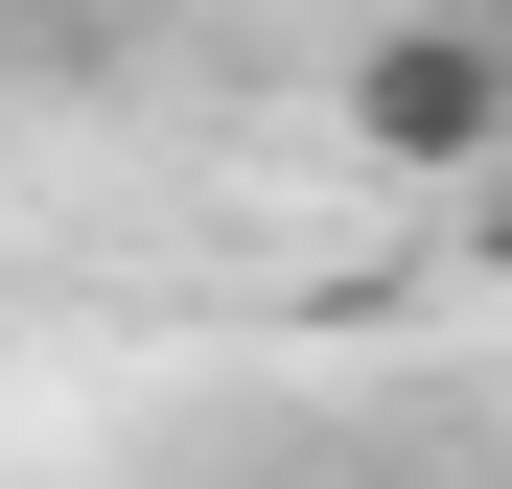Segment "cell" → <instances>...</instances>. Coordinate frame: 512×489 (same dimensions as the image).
Listing matches in <instances>:
<instances>
[{
    "label": "cell",
    "mask_w": 512,
    "mask_h": 489,
    "mask_svg": "<svg viewBox=\"0 0 512 489\" xmlns=\"http://www.w3.org/2000/svg\"><path fill=\"white\" fill-rule=\"evenodd\" d=\"M350 163H396V187L512 163V24H373L350 47Z\"/></svg>",
    "instance_id": "obj_1"
}]
</instances>
